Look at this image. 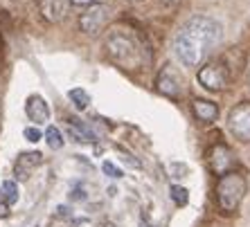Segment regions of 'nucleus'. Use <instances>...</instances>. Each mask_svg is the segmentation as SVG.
<instances>
[{
  "label": "nucleus",
  "instance_id": "0eeeda50",
  "mask_svg": "<svg viewBox=\"0 0 250 227\" xmlns=\"http://www.w3.org/2000/svg\"><path fill=\"white\" fill-rule=\"evenodd\" d=\"M209 167H212V171L219 173V175L232 171V167H234L232 151H230L228 146H223V144H216L214 149L209 151Z\"/></svg>",
  "mask_w": 250,
  "mask_h": 227
},
{
  "label": "nucleus",
  "instance_id": "9b49d317",
  "mask_svg": "<svg viewBox=\"0 0 250 227\" xmlns=\"http://www.w3.org/2000/svg\"><path fill=\"white\" fill-rule=\"evenodd\" d=\"M68 2L70 0H41V14L50 23H59L68 14Z\"/></svg>",
  "mask_w": 250,
  "mask_h": 227
},
{
  "label": "nucleus",
  "instance_id": "f03ea898",
  "mask_svg": "<svg viewBox=\"0 0 250 227\" xmlns=\"http://www.w3.org/2000/svg\"><path fill=\"white\" fill-rule=\"evenodd\" d=\"M106 50H108V57L122 68H138L142 63V54H145L140 41L126 29L113 32L106 41Z\"/></svg>",
  "mask_w": 250,
  "mask_h": 227
},
{
  "label": "nucleus",
  "instance_id": "20e7f679",
  "mask_svg": "<svg viewBox=\"0 0 250 227\" xmlns=\"http://www.w3.org/2000/svg\"><path fill=\"white\" fill-rule=\"evenodd\" d=\"M198 81H201L203 88H208V90L219 93V90H223V88L228 86V81H230V72H228L226 63L212 61V63L203 65V68L198 70Z\"/></svg>",
  "mask_w": 250,
  "mask_h": 227
},
{
  "label": "nucleus",
  "instance_id": "f257e3e1",
  "mask_svg": "<svg viewBox=\"0 0 250 227\" xmlns=\"http://www.w3.org/2000/svg\"><path fill=\"white\" fill-rule=\"evenodd\" d=\"M219 41H221V25L208 16H194L176 34L174 50L183 65L194 68L203 63Z\"/></svg>",
  "mask_w": 250,
  "mask_h": 227
},
{
  "label": "nucleus",
  "instance_id": "4468645a",
  "mask_svg": "<svg viewBox=\"0 0 250 227\" xmlns=\"http://www.w3.org/2000/svg\"><path fill=\"white\" fill-rule=\"evenodd\" d=\"M70 99L75 101V106L79 111H86L88 104H90V95L86 90H82V88H75V90H70Z\"/></svg>",
  "mask_w": 250,
  "mask_h": 227
},
{
  "label": "nucleus",
  "instance_id": "a211bd4d",
  "mask_svg": "<svg viewBox=\"0 0 250 227\" xmlns=\"http://www.w3.org/2000/svg\"><path fill=\"white\" fill-rule=\"evenodd\" d=\"M104 173L111 175V178H120V175H122V171L117 169L113 162H104Z\"/></svg>",
  "mask_w": 250,
  "mask_h": 227
},
{
  "label": "nucleus",
  "instance_id": "f3484780",
  "mask_svg": "<svg viewBox=\"0 0 250 227\" xmlns=\"http://www.w3.org/2000/svg\"><path fill=\"white\" fill-rule=\"evenodd\" d=\"M23 135L27 137L29 142H39V140L43 137V133L39 131V128H25V133H23Z\"/></svg>",
  "mask_w": 250,
  "mask_h": 227
},
{
  "label": "nucleus",
  "instance_id": "aec40b11",
  "mask_svg": "<svg viewBox=\"0 0 250 227\" xmlns=\"http://www.w3.org/2000/svg\"><path fill=\"white\" fill-rule=\"evenodd\" d=\"M72 5H95V2H99V0H70Z\"/></svg>",
  "mask_w": 250,
  "mask_h": 227
},
{
  "label": "nucleus",
  "instance_id": "1a4fd4ad",
  "mask_svg": "<svg viewBox=\"0 0 250 227\" xmlns=\"http://www.w3.org/2000/svg\"><path fill=\"white\" fill-rule=\"evenodd\" d=\"M25 113H27V117L34 124H45L47 119H50V108H47L45 99L39 97V95H32V97L27 99V104H25Z\"/></svg>",
  "mask_w": 250,
  "mask_h": 227
},
{
  "label": "nucleus",
  "instance_id": "9d476101",
  "mask_svg": "<svg viewBox=\"0 0 250 227\" xmlns=\"http://www.w3.org/2000/svg\"><path fill=\"white\" fill-rule=\"evenodd\" d=\"M158 90L167 97H176V95L181 93V76L176 75L171 68H165L158 76Z\"/></svg>",
  "mask_w": 250,
  "mask_h": 227
},
{
  "label": "nucleus",
  "instance_id": "2eb2a0df",
  "mask_svg": "<svg viewBox=\"0 0 250 227\" xmlns=\"http://www.w3.org/2000/svg\"><path fill=\"white\" fill-rule=\"evenodd\" d=\"M45 140H47V144H50V149H61V146H63L61 131H59V128H54V126H50L45 131Z\"/></svg>",
  "mask_w": 250,
  "mask_h": 227
},
{
  "label": "nucleus",
  "instance_id": "7ed1b4c3",
  "mask_svg": "<svg viewBox=\"0 0 250 227\" xmlns=\"http://www.w3.org/2000/svg\"><path fill=\"white\" fill-rule=\"evenodd\" d=\"M246 191H248V182H246V175L239 173V171H228L219 178V185H216V200H219V207L223 211H234L241 205Z\"/></svg>",
  "mask_w": 250,
  "mask_h": 227
},
{
  "label": "nucleus",
  "instance_id": "dca6fc26",
  "mask_svg": "<svg viewBox=\"0 0 250 227\" xmlns=\"http://www.w3.org/2000/svg\"><path fill=\"white\" fill-rule=\"evenodd\" d=\"M171 198H174L176 205H185L187 203V189H185V187L174 185V187H171Z\"/></svg>",
  "mask_w": 250,
  "mask_h": 227
},
{
  "label": "nucleus",
  "instance_id": "6ab92c4d",
  "mask_svg": "<svg viewBox=\"0 0 250 227\" xmlns=\"http://www.w3.org/2000/svg\"><path fill=\"white\" fill-rule=\"evenodd\" d=\"M70 198H72V200H83V198H86V193H83L82 185H79V187H75V193L70 191Z\"/></svg>",
  "mask_w": 250,
  "mask_h": 227
},
{
  "label": "nucleus",
  "instance_id": "423d86ee",
  "mask_svg": "<svg viewBox=\"0 0 250 227\" xmlns=\"http://www.w3.org/2000/svg\"><path fill=\"white\" fill-rule=\"evenodd\" d=\"M108 18H111L108 7H104V5H90V9L82 14V18H79V25H82V29L86 32V34L97 36L99 32L106 27Z\"/></svg>",
  "mask_w": 250,
  "mask_h": 227
},
{
  "label": "nucleus",
  "instance_id": "39448f33",
  "mask_svg": "<svg viewBox=\"0 0 250 227\" xmlns=\"http://www.w3.org/2000/svg\"><path fill=\"white\" fill-rule=\"evenodd\" d=\"M228 126H230V131H232V135L237 140L250 142V104L248 101L234 106L232 111H230Z\"/></svg>",
  "mask_w": 250,
  "mask_h": 227
},
{
  "label": "nucleus",
  "instance_id": "ddd939ff",
  "mask_svg": "<svg viewBox=\"0 0 250 227\" xmlns=\"http://www.w3.org/2000/svg\"><path fill=\"white\" fill-rule=\"evenodd\" d=\"M21 198V191H18V185L14 180H5L0 185V200L7 205H16Z\"/></svg>",
  "mask_w": 250,
  "mask_h": 227
},
{
  "label": "nucleus",
  "instance_id": "412c9836",
  "mask_svg": "<svg viewBox=\"0 0 250 227\" xmlns=\"http://www.w3.org/2000/svg\"><path fill=\"white\" fill-rule=\"evenodd\" d=\"M7 214H9V205L0 200V216H7Z\"/></svg>",
  "mask_w": 250,
  "mask_h": 227
},
{
  "label": "nucleus",
  "instance_id": "4be33fe9",
  "mask_svg": "<svg viewBox=\"0 0 250 227\" xmlns=\"http://www.w3.org/2000/svg\"><path fill=\"white\" fill-rule=\"evenodd\" d=\"M163 5H167V7H176V5H181L183 0H160Z\"/></svg>",
  "mask_w": 250,
  "mask_h": 227
},
{
  "label": "nucleus",
  "instance_id": "6e6552de",
  "mask_svg": "<svg viewBox=\"0 0 250 227\" xmlns=\"http://www.w3.org/2000/svg\"><path fill=\"white\" fill-rule=\"evenodd\" d=\"M41 162H43V155L39 151L21 153V155H18V160H16V167H14L16 178H18V180H29V175L34 173V169Z\"/></svg>",
  "mask_w": 250,
  "mask_h": 227
},
{
  "label": "nucleus",
  "instance_id": "f8f14e48",
  "mask_svg": "<svg viewBox=\"0 0 250 227\" xmlns=\"http://www.w3.org/2000/svg\"><path fill=\"white\" fill-rule=\"evenodd\" d=\"M192 108H194V115H196L201 122H214L216 117H219V108H216V104H212V101L196 99L192 104Z\"/></svg>",
  "mask_w": 250,
  "mask_h": 227
}]
</instances>
